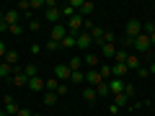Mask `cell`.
<instances>
[{
  "mask_svg": "<svg viewBox=\"0 0 155 116\" xmlns=\"http://www.w3.org/2000/svg\"><path fill=\"white\" fill-rule=\"evenodd\" d=\"M88 34H91V39H93V41H96V44H98V47L104 44V34H106L104 28H98V26H93V28H91Z\"/></svg>",
  "mask_w": 155,
  "mask_h": 116,
  "instance_id": "5bb4252c",
  "label": "cell"
},
{
  "mask_svg": "<svg viewBox=\"0 0 155 116\" xmlns=\"http://www.w3.org/2000/svg\"><path fill=\"white\" fill-rule=\"evenodd\" d=\"M85 83H88L91 88H98V85L104 83V77H101L98 70H88V72H85Z\"/></svg>",
  "mask_w": 155,
  "mask_h": 116,
  "instance_id": "ba28073f",
  "label": "cell"
},
{
  "mask_svg": "<svg viewBox=\"0 0 155 116\" xmlns=\"http://www.w3.org/2000/svg\"><path fill=\"white\" fill-rule=\"evenodd\" d=\"M13 72H16V67H11V65H5V62H3V65H0V77H11Z\"/></svg>",
  "mask_w": 155,
  "mask_h": 116,
  "instance_id": "f1b7e54d",
  "label": "cell"
},
{
  "mask_svg": "<svg viewBox=\"0 0 155 116\" xmlns=\"http://www.w3.org/2000/svg\"><path fill=\"white\" fill-rule=\"evenodd\" d=\"M3 62H5V65H11V67H16V65H18V52H16V49H8L5 57H3Z\"/></svg>",
  "mask_w": 155,
  "mask_h": 116,
  "instance_id": "9a60e30c",
  "label": "cell"
},
{
  "mask_svg": "<svg viewBox=\"0 0 155 116\" xmlns=\"http://www.w3.org/2000/svg\"><path fill=\"white\" fill-rule=\"evenodd\" d=\"M44 88L52 90V93H57V88H60V80H57V77H49V80H44Z\"/></svg>",
  "mask_w": 155,
  "mask_h": 116,
  "instance_id": "484cf974",
  "label": "cell"
},
{
  "mask_svg": "<svg viewBox=\"0 0 155 116\" xmlns=\"http://www.w3.org/2000/svg\"><path fill=\"white\" fill-rule=\"evenodd\" d=\"M23 31H26V28H23L21 23H16V26H11V28H8V34H13V36H21Z\"/></svg>",
  "mask_w": 155,
  "mask_h": 116,
  "instance_id": "d6a6232c",
  "label": "cell"
},
{
  "mask_svg": "<svg viewBox=\"0 0 155 116\" xmlns=\"http://www.w3.org/2000/svg\"><path fill=\"white\" fill-rule=\"evenodd\" d=\"M0 21H3V11H0Z\"/></svg>",
  "mask_w": 155,
  "mask_h": 116,
  "instance_id": "c3c4849f",
  "label": "cell"
},
{
  "mask_svg": "<svg viewBox=\"0 0 155 116\" xmlns=\"http://www.w3.org/2000/svg\"><path fill=\"white\" fill-rule=\"evenodd\" d=\"M0 116H8V114H5V108H0Z\"/></svg>",
  "mask_w": 155,
  "mask_h": 116,
  "instance_id": "7dc6e473",
  "label": "cell"
},
{
  "mask_svg": "<svg viewBox=\"0 0 155 116\" xmlns=\"http://www.w3.org/2000/svg\"><path fill=\"white\" fill-rule=\"evenodd\" d=\"M147 70H150V75H155V62H153V65L147 67Z\"/></svg>",
  "mask_w": 155,
  "mask_h": 116,
  "instance_id": "f6af8a7d",
  "label": "cell"
},
{
  "mask_svg": "<svg viewBox=\"0 0 155 116\" xmlns=\"http://www.w3.org/2000/svg\"><path fill=\"white\" fill-rule=\"evenodd\" d=\"M60 47H65V49H72V47H75V36H72V34H67V36L60 41Z\"/></svg>",
  "mask_w": 155,
  "mask_h": 116,
  "instance_id": "f546056e",
  "label": "cell"
},
{
  "mask_svg": "<svg viewBox=\"0 0 155 116\" xmlns=\"http://www.w3.org/2000/svg\"><path fill=\"white\" fill-rule=\"evenodd\" d=\"M54 103H57V93L47 90V93H44V106H54Z\"/></svg>",
  "mask_w": 155,
  "mask_h": 116,
  "instance_id": "1f68e13d",
  "label": "cell"
},
{
  "mask_svg": "<svg viewBox=\"0 0 155 116\" xmlns=\"http://www.w3.org/2000/svg\"><path fill=\"white\" fill-rule=\"evenodd\" d=\"M98 49H101V54H104V57H114L116 54V47L114 44H101Z\"/></svg>",
  "mask_w": 155,
  "mask_h": 116,
  "instance_id": "7402d4cb",
  "label": "cell"
},
{
  "mask_svg": "<svg viewBox=\"0 0 155 116\" xmlns=\"http://www.w3.org/2000/svg\"><path fill=\"white\" fill-rule=\"evenodd\" d=\"M5 52H8V47H5V41H3V39H0V60H3V57H5Z\"/></svg>",
  "mask_w": 155,
  "mask_h": 116,
  "instance_id": "60d3db41",
  "label": "cell"
},
{
  "mask_svg": "<svg viewBox=\"0 0 155 116\" xmlns=\"http://www.w3.org/2000/svg\"><path fill=\"white\" fill-rule=\"evenodd\" d=\"M122 47H134V39H129V36H124V39H122Z\"/></svg>",
  "mask_w": 155,
  "mask_h": 116,
  "instance_id": "ab89813d",
  "label": "cell"
},
{
  "mask_svg": "<svg viewBox=\"0 0 155 116\" xmlns=\"http://www.w3.org/2000/svg\"><path fill=\"white\" fill-rule=\"evenodd\" d=\"M129 72L127 65H122V62H114V67H111V77H124Z\"/></svg>",
  "mask_w": 155,
  "mask_h": 116,
  "instance_id": "4fadbf2b",
  "label": "cell"
},
{
  "mask_svg": "<svg viewBox=\"0 0 155 116\" xmlns=\"http://www.w3.org/2000/svg\"><path fill=\"white\" fill-rule=\"evenodd\" d=\"M114 106H119V108H124V106H129V98L124 93H114Z\"/></svg>",
  "mask_w": 155,
  "mask_h": 116,
  "instance_id": "ac0fdd59",
  "label": "cell"
},
{
  "mask_svg": "<svg viewBox=\"0 0 155 116\" xmlns=\"http://www.w3.org/2000/svg\"><path fill=\"white\" fill-rule=\"evenodd\" d=\"M137 75H140V77H147V75H150V70H147V67H140Z\"/></svg>",
  "mask_w": 155,
  "mask_h": 116,
  "instance_id": "7bdbcfd3",
  "label": "cell"
},
{
  "mask_svg": "<svg viewBox=\"0 0 155 116\" xmlns=\"http://www.w3.org/2000/svg\"><path fill=\"white\" fill-rule=\"evenodd\" d=\"M65 93H70V85H67V83H60V88H57V95H65Z\"/></svg>",
  "mask_w": 155,
  "mask_h": 116,
  "instance_id": "e575fe53",
  "label": "cell"
},
{
  "mask_svg": "<svg viewBox=\"0 0 155 116\" xmlns=\"http://www.w3.org/2000/svg\"><path fill=\"white\" fill-rule=\"evenodd\" d=\"M150 39V47H155V34H153V36H147Z\"/></svg>",
  "mask_w": 155,
  "mask_h": 116,
  "instance_id": "bcb514c9",
  "label": "cell"
},
{
  "mask_svg": "<svg viewBox=\"0 0 155 116\" xmlns=\"http://www.w3.org/2000/svg\"><path fill=\"white\" fill-rule=\"evenodd\" d=\"M70 75H72V70L67 65H57L54 67V77L60 80V83H70Z\"/></svg>",
  "mask_w": 155,
  "mask_h": 116,
  "instance_id": "52a82bcc",
  "label": "cell"
},
{
  "mask_svg": "<svg viewBox=\"0 0 155 116\" xmlns=\"http://www.w3.org/2000/svg\"><path fill=\"white\" fill-rule=\"evenodd\" d=\"M106 83H109L111 95H114V93H124V85H127V83L122 80V77H111V80H106Z\"/></svg>",
  "mask_w": 155,
  "mask_h": 116,
  "instance_id": "8fae6325",
  "label": "cell"
},
{
  "mask_svg": "<svg viewBox=\"0 0 155 116\" xmlns=\"http://www.w3.org/2000/svg\"><path fill=\"white\" fill-rule=\"evenodd\" d=\"M8 28H11V26H8L5 21H0V31H8Z\"/></svg>",
  "mask_w": 155,
  "mask_h": 116,
  "instance_id": "ee69618b",
  "label": "cell"
},
{
  "mask_svg": "<svg viewBox=\"0 0 155 116\" xmlns=\"http://www.w3.org/2000/svg\"><path fill=\"white\" fill-rule=\"evenodd\" d=\"M153 108H155V106H153Z\"/></svg>",
  "mask_w": 155,
  "mask_h": 116,
  "instance_id": "f907efd6",
  "label": "cell"
},
{
  "mask_svg": "<svg viewBox=\"0 0 155 116\" xmlns=\"http://www.w3.org/2000/svg\"><path fill=\"white\" fill-rule=\"evenodd\" d=\"M67 67H70L72 72H78V70H83V57H72V60L67 62Z\"/></svg>",
  "mask_w": 155,
  "mask_h": 116,
  "instance_id": "d6986e66",
  "label": "cell"
},
{
  "mask_svg": "<svg viewBox=\"0 0 155 116\" xmlns=\"http://www.w3.org/2000/svg\"><path fill=\"white\" fill-rule=\"evenodd\" d=\"M124 95H127V98H132V95H134V85H124Z\"/></svg>",
  "mask_w": 155,
  "mask_h": 116,
  "instance_id": "8d00e7d4",
  "label": "cell"
},
{
  "mask_svg": "<svg viewBox=\"0 0 155 116\" xmlns=\"http://www.w3.org/2000/svg\"><path fill=\"white\" fill-rule=\"evenodd\" d=\"M83 23H85V18L80 16V13H75V16L67 21V34H72V36H78V34L83 31Z\"/></svg>",
  "mask_w": 155,
  "mask_h": 116,
  "instance_id": "7a4b0ae2",
  "label": "cell"
},
{
  "mask_svg": "<svg viewBox=\"0 0 155 116\" xmlns=\"http://www.w3.org/2000/svg\"><path fill=\"white\" fill-rule=\"evenodd\" d=\"M21 72L28 77V80H31V77H36V65H26V67H21Z\"/></svg>",
  "mask_w": 155,
  "mask_h": 116,
  "instance_id": "4dcf8cb0",
  "label": "cell"
},
{
  "mask_svg": "<svg viewBox=\"0 0 155 116\" xmlns=\"http://www.w3.org/2000/svg\"><path fill=\"white\" fill-rule=\"evenodd\" d=\"M11 83L16 85V88H28V77H26V75H23V72L16 67V72L11 75Z\"/></svg>",
  "mask_w": 155,
  "mask_h": 116,
  "instance_id": "9c48e42d",
  "label": "cell"
},
{
  "mask_svg": "<svg viewBox=\"0 0 155 116\" xmlns=\"http://www.w3.org/2000/svg\"><path fill=\"white\" fill-rule=\"evenodd\" d=\"M28 8H31V3H28V0H21V3H18V5H16V11H21V13H26Z\"/></svg>",
  "mask_w": 155,
  "mask_h": 116,
  "instance_id": "836d02e7",
  "label": "cell"
},
{
  "mask_svg": "<svg viewBox=\"0 0 155 116\" xmlns=\"http://www.w3.org/2000/svg\"><path fill=\"white\" fill-rule=\"evenodd\" d=\"M83 65H88V67H98V54H93V52H88V54L83 57Z\"/></svg>",
  "mask_w": 155,
  "mask_h": 116,
  "instance_id": "e0dca14e",
  "label": "cell"
},
{
  "mask_svg": "<svg viewBox=\"0 0 155 116\" xmlns=\"http://www.w3.org/2000/svg\"><path fill=\"white\" fill-rule=\"evenodd\" d=\"M96 11V5H93V3H88V0H83V5H80V11H78V13H80V16H91V13H93Z\"/></svg>",
  "mask_w": 155,
  "mask_h": 116,
  "instance_id": "2e32d148",
  "label": "cell"
},
{
  "mask_svg": "<svg viewBox=\"0 0 155 116\" xmlns=\"http://www.w3.org/2000/svg\"><path fill=\"white\" fill-rule=\"evenodd\" d=\"M60 8H62V18H67V21H70V18H72V16H75V13H78V11H75V8H72V5H70V3H67V5H60Z\"/></svg>",
  "mask_w": 155,
  "mask_h": 116,
  "instance_id": "83f0119b",
  "label": "cell"
},
{
  "mask_svg": "<svg viewBox=\"0 0 155 116\" xmlns=\"http://www.w3.org/2000/svg\"><path fill=\"white\" fill-rule=\"evenodd\" d=\"M127 67L137 72V70H140V57H137V54H129V57H127Z\"/></svg>",
  "mask_w": 155,
  "mask_h": 116,
  "instance_id": "603a6c76",
  "label": "cell"
},
{
  "mask_svg": "<svg viewBox=\"0 0 155 116\" xmlns=\"http://www.w3.org/2000/svg\"><path fill=\"white\" fill-rule=\"evenodd\" d=\"M83 98L88 101V103H93V101L98 98V95H96V88H91V85H88V88H83Z\"/></svg>",
  "mask_w": 155,
  "mask_h": 116,
  "instance_id": "cb8c5ba5",
  "label": "cell"
},
{
  "mask_svg": "<svg viewBox=\"0 0 155 116\" xmlns=\"http://www.w3.org/2000/svg\"><path fill=\"white\" fill-rule=\"evenodd\" d=\"M140 34H142V23H140L137 18H129V21H127V26H124V36L137 39Z\"/></svg>",
  "mask_w": 155,
  "mask_h": 116,
  "instance_id": "3957f363",
  "label": "cell"
},
{
  "mask_svg": "<svg viewBox=\"0 0 155 116\" xmlns=\"http://www.w3.org/2000/svg\"><path fill=\"white\" fill-rule=\"evenodd\" d=\"M28 88L31 90H44V80H41V77H31V80H28Z\"/></svg>",
  "mask_w": 155,
  "mask_h": 116,
  "instance_id": "ffe728a7",
  "label": "cell"
},
{
  "mask_svg": "<svg viewBox=\"0 0 155 116\" xmlns=\"http://www.w3.org/2000/svg\"><path fill=\"white\" fill-rule=\"evenodd\" d=\"M39 28H41V23H39V21H31V23H28V31L39 34Z\"/></svg>",
  "mask_w": 155,
  "mask_h": 116,
  "instance_id": "d590c367",
  "label": "cell"
},
{
  "mask_svg": "<svg viewBox=\"0 0 155 116\" xmlns=\"http://www.w3.org/2000/svg\"><path fill=\"white\" fill-rule=\"evenodd\" d=\"M28 3H31V8H47L44 0H28Z\"/></svg>",
  "mask_w": 155,
  "mask_h": 116,
  "instance_id": "74e56055",
  "label": "cell"
},
{
  "mask_svg": "<svg viewBox=\"0 0 155 116\" xmlns=\"http://www.w3.org/2000/svg\"><path fill=\"white\" fill-rule=\"evenodd\" d=\"M91 44H93V39H91L88 31H80L75 36V47H78V49H91Z\"/></svg>",
  "mask_w": 155,
  "mask_h": 116,
  "instance_id": "5b68a950",
  "label": "cell"
},
{
  "mask_svg": "<svg viewBox=\"0 0 155 116\" xmlns=\"http://www.w3.org/2000/svg\"><path fill=\"white\" fill-rule=\"evenodd\" d=\"M3 21H5L8 26H16V23L21 21V11H16V8H13V11H5L3 13Z\"/></svg>",
  "mask_w": 155,
  "mask_h": 116,
  "instance_id": "7c38bea8",
  "label": "cell"
},
{
  "mask_svg": "<svg viewBox=\"0 0 155 116\" xmlns=\"http://www.w3.org/2000/svg\"><path fill=\"white\" fill-rule=\"evenodd\" d=\"M70 83H75V85L85 83V72H83V70H78V72H72V75H70Z\"/></svg>",
  "mask_w": 155,
  "mask_h": 116,
  "instance_id": "d4e9b609",
  "label": "cell"
},
{
  "mask_svg": "<svg viewBox=\"0 0 155 116\" xmlns=\"http://www.w3.org/2000/svg\"><path fill=\"white\" fill-rule=\"evenodd\" d=\"M47 3V11H44V18L47 21L52 23V26H54V23H60V18H62V8L57 5L54 0H44Z\"/></svg>",
  "mask_w": 155,
  "mask_h": 116,
  "instance_id": "6da1fadb",
  "label": "cell"
},
{
  "mask_svg": "<svg viewBox=\"0 0 155 116\" xmlns=\"http://www.w3.org/2000/svg\"><path fill=\"white\" fill-rule=\"evenodd\" d=\"M134 49H137L140 54H147V52L153 49V47H150V39L145 36V34H140V36L134 39Z\"/></svg>",
  "mask_w": 155,
  "mask_h": 116,
  "instance_id": "8992f818",
  "label": "cell"
},
{
  "mask_svg": "<svg viewBox=\"0 0 155 116\" xmlns=\"http://www.w3.org/2000/svg\"><path fill=\"white\" fill-rule=\"evenodd\" d=\"M47 49H52V52H57V49H60V44H57V41H52V39H49V41H47Z\"/></svg>",
  "mask_w": 155,
  "mask_h": 116,
  "instance_id": "f35d334b",
  "label": "cell"
},
{
  "mask_svg": "<svg viewBox=\"0 0 155 116\" xmlns=\"http://www.w3.org/2000/svg\"><path fill=\"white\" fill-rule=\"evenodd\" d=\"M34 116H41V114H34Z\"/></svg>",
  "mask_w": 155,
  "mask_h": 116,
  "instance_id": "681fc988",
  "label": "cell"
},
{
  "mask_svg": "<svg viewBox=\"0 0 155 116\" xmlns=\"http://www.w3.org/2000/svg\"><path fill=\"white\" fill-rule=\"evenodd\" d=\"M127 57H129V52H127V49H116L114 62H122V65H127Z\"/></svg>",
  "mask_w": 155,
  "mask_h": 116,
  "instance_id": "4316f807",
  "label": "cell"
},
{
  "mask_svg": "<svg viewBox=\"0 0 155 116\" xmlns=\"http://www.w3.org/2000/svg\"><path fill=\"white\" fill-rule=\"evenodd\" d=\"M3 108H5V114H8V116H16L18 111H21V106L13 101V95H5V101H3Z\"/></svg>",
  "mask_w": 155,
  "mask_h": 116,
  "instance_id": "30bf717a",
  "label": "cell"
},
{
  "mask_svg": "<svg viewBox=\"0 0 155 116\" xmlns=\"http://www.w3.org/2000/svg\"><path fill=\"white\" fill-rule=\"evenodd\" d=\"M96 95H98V98H106V95H111V90H109V83H106V80L98 85V88H96Z\"/></svg>",
  "mask_w": 155,
  "mask_h": 116,
  "instance_id": "44dd1931",
  "label": "cell"
},
{
  "mask_svg": "<svg viewBox=\"0 0 155 116\" xmlns=\"http://www.w3.org/2000/svg\"><path fill=\"white\" fill-rule=\"evenodd\" d=\"M65 36H67V26H62V23H54V26H52V31H49V39L60 44Z\"/></svg>",
  "mask_w": 155,
  "mask_h": 116,
  "instance_id": "277c9868",
  "label": "cell"
},
{
  "mask_svg": "<svg viewBox=\"0 0 155 116\" xmlns=\"http://www.w3.org/2000/svg\"><path fill=\"white\" fill-rule=\"evenodd\" d=\"M16 116H34V111H31V108H21Z\"/></svg>",
  "mask_w": 155,
  "mask_h": 116,
  "instance_id": "b9f144b4",
  "label": "cell"
}]
</instances>
